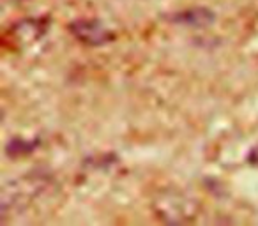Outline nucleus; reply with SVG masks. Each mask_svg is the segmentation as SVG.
Here are the masks:
<instances>
[{"instance_id": "obj_1", "label": "nucleus", "mask_w": 258, "mask_h": 226, "mask_svg": "<svg viewBox=\"0 0 258 226\" xmlns=\"http://www.w3.org/2000/svg\"><path fill=\"white\" fill-rule=\"evenodd\" d=\"M69 30L76 39L89 46H103L115 37L99 20H78L69 25Z\"/></svg>"}, {"instance_id": "obj_2", "label": "nucleus", "mask_w": 258, "mask_h": 226, "mask_svg": "<svg viewBox=\"0 0 258 226\" xmlns=\"http://www.w3.org/2000/svg\"><path fill=\"white\" fill-rule=\"evenodd\" d=\"M173 22L180 23V25H189V27H207L216 20L214 13L209 11L205 8H195V9H186L182 13H177L173 16Z\"/></svg>"}, {"instance_id": "obj_3", "label": "nucleus", "mask_w": 258, "mask_h": 226, "mask_svg": "<svg viewBox=\"0 0 258 226\" xmlns=\"http://www.w3.org/2000/svg\"><path fill=\"white\" fill-rule=\"evenodd\" d=\"M36 147H37V141H27L22 140V138H15V140H11L8 143L6 152H8L9 158H20V156L30 154Z\"/></svg>"}, {"instance_id": "obj_4", "label": "nucleus", "mask_w": 258, "mask_h": 226, "mask_svg": "<svg viewBox=\"0 0 258 226\" xmlns=\"http://www.w3.org/2000/svg\"><path fill=\"white\" fill-rule=\"evenodd\" d=\"M249 161L253 163V165H256V166H258V147L254 148L253 152H251V158H249Z\"/></svg>"}]
</instances>
